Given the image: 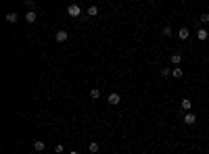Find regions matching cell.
I'll return each instance as SVG.
<instances>
[{
	"instance_id": "obj_12",
	"label": "cell",
	"mask_w": 209,
	"mask_h": 154,
	"mask_svg": "<svg viewBox=\"0 0 209 154\" xmlns=\"http://www.w3.org/2000/svg\"><path fill=\"white\" fill-rule=\"evenodd\" d=\"M34 150H36V152H42V150H44V142L36 140V142H34Z\"/></svg>"
},
{
	"instance_id": "obj_5",
	"label": "cell",
	"mask_w": 209,
	"mask_h": 154,
	"mask_svg": "<svg viewBox=\"0 0 209 154\" xmlns=\"http://www.w3.org/2000/svg\"><path fill=\"white\" fill-rule=\"evenodd\" d=\"M197 38L201 40V42H205V40L209 38V31L205 29V27H201V29H197Z\"/></svg>"
},
{
	"instance_id": "obj_6",
	"label": "cell",
	"mask_w": 209,
	"mask_h": 154,
	"mask_svg": "<svg viewBox=\"0 0 209 154\" xmlns=\"http://www.w3.org/2000/svg\"><path fill=\"white\" fill-rule=\"evenodd\" d=\"M36 19H38V15H36L34 10H27V13H25V21H27V23H34Z\"/></svg>"
},
{
	"instance_id": "obj_20",
	"label": "cell",
	"mask_w": 209,
	"mask_h": 154,
	"mask_svg": "<svg viewBox=\"0 0 209 154\" xmlns=\"http://www.w3.org/2000/svg\"><path fill=\"white\" fill-rule=\"evenodd\" d=\"M163 36H171V27H169V25L163 27Z\"/></svg>"
},
{
	"instance_id": "obj_11",
	"label": "cell",
	"mask_w": 209,
	"mask_h": 154,
	"mask_svg": "<svg viewBox=\"0 0 209 154\" xmlns=\"http://www.w3.org/2000/svg\"><path fill=\"white\" fill-rule=\"evenodd\" d=\"M171 75L176 77V79H180V77L184 75V71H182V69H180V67H174V69H171Z\"/></svg>"
},
{
	"instance_id": "obj_17",
	"label": "cell",
	"mask_w": 209,
	"mask_h": 154,
	"mask_svg": "<svg viewBox=\"0 0 209 154\" xmlns=\"http://www.w3.org/2000/svg\"><path fill=\"white\" fill-rule=\"evenodd\" d=\"M34 6H36L34 0H25V8H27V10H34Z\"/></svg>"
},
{
	"instance_id": "obj_14",
	"label": "cell",
	"mask_w": 209,
	"mask_h": 154,
	"mask_svg": "<svg viewBox=\"0 0 209 154\" xmlns=\"http://www.w3.org/2000/svg\"><path fill=\"white\" fill-rule=\"evenodd\" d=\"M88 15H90V17H96V15H98V6H90V8H88Z\"/></svg>"
},
{
	"instance_id": "obj_3",
	"label": "cell",
	"mask_w": 209,
	"mask_h": 154,
	"mask_svg": "<svg viewBox=\"0 0 209 154\" xmlns=\"http://www.w3.org/2000/svg\"><path fill=\"white\" fill-rule=\"evenodd\" d=\"M67 38H69V34H67L65 29H59V31L54 34V40H57V42H67Z\"/></svg>"
},
{
	"instance_id": "obj_2",
	"label": "cell",
	"mask_w": 209,
	"mask_h": 154,
	"mask_svg": "<svg viewBox=\"0 0 209 154\" xmlns=\"http://www.w3.org/2000/svg\"><path fill=\"white\" fill-rule=\"evenodd\" d=\"M107 102H109V104H111V106H117V104H119V102H121V96H119V94H115V92H113V94H109V98H107Z\"/></svg>"
},
{
	"instance_id": "obj_21",
	"label": "cell",
	"mask_w": 209,
	"mask_h": 154,
	"mask_svg": "<svg viewBox=\"0 0 209 154\" xmlns=\"http://www.w3.org/2000/svg\"><path fill=\"white\" fill-rule=\"evenodd\" d=\"M69 154H78V152H75V150H73V152H69Z\"/></svg>"
},
{
	"instance_id": "obj_19",
	"label": "cell",
	"mask_w": 209,
	"mask_h": 154,
	"mask_svg": "<svg viewBox=\"0 0 209 154\" xmlns=\"http://www.w3.org/2000/svg\"><path fill=\"white\" fill-rule=\"evenodd\" d=\"M199 19H201V21H203V23H209V13H203V15H201V17H199Z\"/></svg>"
},
{
	"instance_id": "obj_1",
	"label": "cell",
	"mask_w": 209,
	"mask_h": 154,
	"mask_svg": "<svg viewBox=\"0 0 209 154\" xmlns=\"http://www.w3.org/2000/svg\"><path fill=\"white\" fill-rule=\"evenodd\" d=\"M67 13H69V17H82V6L80 4H69Z\"/></svg>"
},
{
	"instance_id": "obj_10",
	"label": "cell",
	"mask_w": 209,
	"mask_h": 154,
	"mask_svg": "<svg viewBox=\"0 0 209 154\" xmlns=\"http://www.w3.org/2000/svg\"><path fill=\"white\" fill-rule=\"evenodd\" d=\"M4 19H6V23H17V19H19V17H17V13H8Z\"/></svg>"
},
{
	"instance_id": "obj_13",
	"label": "cell",
	"mask_w": 209,
	"mask_h": 154,
	"mask_svg": "<svg viewBox=\"0 0 209 154\" xmlns=\"http://www.w3.org/2000/svg\"><path fill=\"white\" fill-rule=\"evenodd\" d=\"M88 150H90V152H92V154H96V152H98V150H100V146H98L96 142H92V144L88 146Z\"/></svg>"
},
{
	"instance_id": "obj_8",
	"label": "cell",
	"mask_w": 209,
	"mask_h": 154,
	"mask_svg": "<svg viewBox=\"0 0 209 154\" xmlns=\"http://www.w3.org/2000/svg\"><path fill=\"white\" fill-rule=\"evenodd\" d=\"M180 106H182V108H184V111H186V113H190V106H192V102H190V100H188V98H184V100H182V102H180Z\"/></svg>"
},
{
	"instance_id": "obj_15",
	"label": "cell",
	"mask_w": 209,
	"mask_h": 154,
	"mask_svg": "<svg viewBox=\"0 0 209 154\" xmlns=\"http://www.w3.org/2000/svg\"><path fill=\"white\" fill-rule=\"evenodd\" d=\"M90 98H94V100H98V98H100V92H98L96 87H94V90H90Z\"/></svg>"
},
{
	"instance_id": "obj_7",
	"label": "cell",
	"mask_w": 209,
	"mask_h": 154,
	"mask_svg": "<svg viewBox=\"0 0 209 154\" xmlns=\"http://www.w3.org/2000/svg\"><path fill=\"white\" fill-rule=\"evenodd\" d=\"M169 63H171V65H180V63H182V54H180V52H176V54H171V58H169Z\"/></svg>"
},
{
	"instance_id": "obj_18",
	"label": "cell",
	"mask_w": 209,
	"mask_h": 154,
	"mask_svg": "<svg viewBox=\"0 0 209 154\" xmlns=\"http://www.w3.org/2000/svg\"><path fill=\"white\" fill-rule=\"evenodd\" d=\"M54 154H63V144H57L54 146Z\"/></svg>"
},
{
	"instance_id": "obj_4",
	"label": "cell",
	"mask_w": 209,
	"mask_h": 154,
	"mask_svg": "<svg viewBox=\"0 0 209 154\" xmlns=\"http://www.w3.org/2000/svg\"><path fill=\"white\" fill-rule=\"evenodd\" d=\"M184 123H186V125H195V123H197V115H195V113H186V115H184Z\"/></svg>"
},
{
	"instance_id": "obj_9",
	"label": "cell",
	"mask_w": 209,
	"mask_h": 154,
	"mask_svg": "<svg viewBox=\"0 0 209 154\" xmlns=\"http://www.w3.org/2000/svg\"><path fill=\"white\" fill-rule=\"evenodd\" d=\"M178 36H180V40H188V38H190V31H188L186 27H182V29L178 31Z\"/></svg>"
},
{
	"instance_id": "obj_16",
	"label": "cell",
	"mask_w": 209,
	"mask_h": 154,
	"mask_svg": "<svg viewBox=\"0 0 209 154\" xmlns=\"http://www.w3.org/2000/svg\"><path fill=\"white\" fill-rule=\"evenodd\" d=\"M171 75V69H169V67H163V69H161V77H169Z\"/></svg>"
}]
</instances>
